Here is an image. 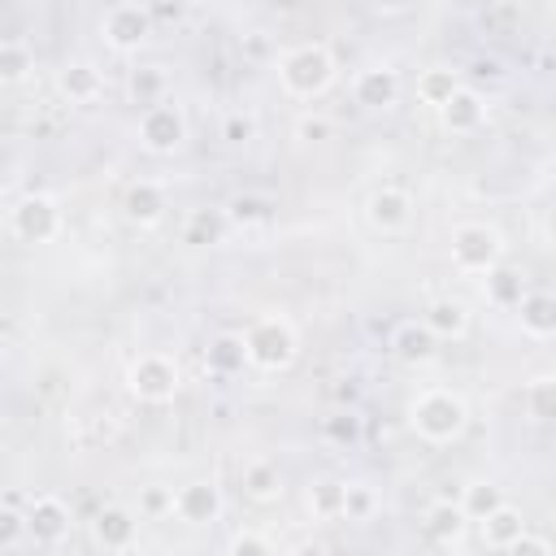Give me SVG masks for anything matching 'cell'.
Returning a JSON list of instances; mask_svg holds the SVG:
<instances>
[{"label": "cell", "instance_id": "cell-1", "mask_svg": "<svg viewBox=\"0 0 556 556\" xmlns=\"http://www.w3.org/2000/svg\"><path fill=\"white\" fill-rule=\"evenodd\" d=\"M408 426L421 443H434V447L456 443L469 426V404L452 387H426L408 400Z\"/></svg>", "mask_w": 556, "mask_h": 556}, {"label": "cell", "instance_id": "cell-2", "mask_svg": "<svg viewBox=\"0 0 556 556\" xmlns=\"http://www.w3.org/2000/svg\"><path fill=\"white\" fill-rule=\"evenodd\" d=\"M339 78L334 52L326 43H295L278 56V87L291 100H321Z\"/></svg>", "mask_w": 556, "mask_h": 556}, {"label": "cell", "instance_id": "cell-3", "mask_svg": "<svg viewBox=\"0 0 556 556\" xmlns=\"http://www.w3.org/2000/svg\"><path fill=\"white\" fill-rule=\"evenodd\" d=\"M243 348H248V365L261 374H282L295 365L300 356V334L291 326V317L282 313H261L248 330H243Z\"/></svg>", "mask_w": 556, "mask_h": 556}, {"label": "cell", "instance_id": "cell-4", "mask_svg": "<svg viewBox=\"0 0 556 556\" xmlns=\"http://www.w3.org/2000/svg\"><path fill=\"white\" fill-rule=\"evenodd\" d=\"M447 256H452L456 274L486 278L495 265H504V235L491 222H460V226H452Z\"/></svg>", "mask_w": 556, "mask_h": 556}, {"label": "cell", "instance_id": "cell-5", "mask_svg": "<svg viewBox=\"0 0 556 556\" xmlns=\"http://www.w3.org/2000/svg\"><path fill=\"white\" fill-rule=\"evenodd\" d=\"M61 230H65V213H61V200L52 191H26V195L13 200V208H9V235L17 243L39 248V243H52Z\"/></svg>", "mask_w": 556, "mask_h": 556}, {"label": "cell", "instance_id": "cell-6", "mask_svg": "<svg viewBox=\"0 0 556 556\" xmlns=\"http://www.w3.org/2000/svg\"><path fill=\"white\" fill-rule=\"evenodd\" d=\"M126 391L139 404H169L182 391V369L169 352H139L126 369Z\"/></svg>", "mask_w": 556, "mask_h": 556}, {"label": "cell", "instance_id": "cell-7", "mask_svg": "<svg viewBox=\"0 0 556 556\" xmlns=\"http://www.w3.org/2000/svg\"><path fill=\"white\" fill-rule=\"evenodd\" d=\"M135 135H139V148H143V152H152V156H174V152H182V143H187V113H182L174 100H161V104H152V109H139Z\"/></svg>", "mask_w": 556, "mask_h": 556}, {"label": "cell", "instance_id": "cell-8", "mask_svg": "<svg viewBox=\"0 0 556 556\" xmlns=\"http://www.w3.org/2000/svg\"><path fill=\"white\" fill-rule=\"evenodd\" d=\"M152 30H156L152 9L139 4V0H117V4L100 17V35H104V43H109L113 52H122V56L139 52V48L152 39Z\"/></svg>", "mask_w": 556, "mask_h": 556}, {"label": "cell", "instance_id": "cell-9", "mask_svg": "<svg viewBox=\"0 0 556 556\" xmlns=\"http://www.w3.org/2000/svg\"><path fill=\"white\" fill-rule=\"evenodd\" d=\"M226 513V495L213 478H191L174 491V517L182 526H213Z\"/></svg>", "mask_w": 556, "mask_h": 556}, {"label": "cell", "instance_id": "cell-10", "mask_svg": "<svg viewBox=\"0 0 556 556\" xmlns=\"http://www.w3.org/2000/svg\"><path fill=\"white\" fill-rule=\"evenodd\" d=\"M387 352H391L400 365L421 369V365H430V361L439 356V334H434L421 317H408V321H395V326H391Z\"/></svg>", "mask_w": 556, "mask_h": 556}, {"label": "cell", "instance_id": "cell-11", "mask_svg": "<svg viewBox=\"0 0 556 556\" xmlns=\"http://www.w3.org/2000/svg\"><path fill=\"white\" fill-rule=\"evenodd\" d=\"M70 504L61 495H35L26 504V534L35 547H61L70 534Z\"/></svg>", "mask_w": 556, "mask_h": 556}, {"label": "cell", "instance_id": "cell-12", "mask_svg": "<svg viewBox=\"0 0 556 556\" xmlns=\"http://www.w3.org/2000/svg\"><path fill=\"white\" fill-rule=\"evenodd\" d=\"M139 517L143 513H135L126 504H104L91 517V543L104 552H130L139 543Z\"/></svg>", "mask_w": 556, "mask_h": 556}, {"label": "cell", "instance_id": "cell-13", "mask_svg": "<svg viewBox=\"0 0 556 556\" xmlns=\"http://www.w3.org/2000/svg\"><path fill=\"white\" fill-rule=\"evenodd\" d=\"M365 222L378 235H400L413 222V195L404 187H374L365 200Z\"/></svg>", "mask_w": 556, "mask_h": 556}, {"label": "cell", "instance_id": "cell-14", "mask_svg": "<svg viewBox=\"0 0 556 556\" xmlns=\"http://www.w3.org/2000/svg\"><path fill=\"white\" fill-rule=\"evenodd\" d=\"M400 100V74L391 65H365L352 78V104H361L365 113H382Z\"/></svg>", "mask_w": 556, "mask_h": 556}, {"label": "cell", "instance_id": "cell-15", "mask_svg": "<svg viewBox=\"0 0 556 556\" xmlns=\"http://www.w3.org/2000/svg\"><path fill=\"white\" fill-rule=\"evenodd\" d=\"M56 91L65 104H96L104 96V70L87 56H74L56 70Z\"/></svg>", "mask_w": 556, "mask_h": 556}, {"label": "cell", "instance_id": "cell-16", "mask_svg": "<svg viewBox=\"0 0 556 556\" xmlns=\"http://www.w3.org/2000/svg\"><path fill=\"white\" fill-rule=\"evenodd\" d=\"M165 208H169V195H165V187H161L156 178H135V182L122 191V217H126L130 226H139V230L156 226V222L165 217Z\"/></svg>", "mask_w": 556, "mask_h": 556}, {"label": "cell", "instance_id": "cell-17", "mask_svg": "<svg viewBox=\"0 0 556 556\" xmlns=\"http://www.w3.org/2000/svg\"><path fill=\"white\" fill-rule=\"evenodd\" d=\"M421 530L439 547H460V539L469 530V513L460 508V500H430L421 513Z\"/></svg>", "mask_w": 556, "mask_h": 556}, {"label": "cell", "instance_id": "cell-18", "mask_svg": "<svg viewBox=\"0 0 556 556\" xmlns=\"http://www.w3.org/2000/svg\"><path fill=\"white\" fill-rule=\"evenodd\" d=\"M439 113V126L447 130V135H478L482 126H486V100H482V91H473V87H460L443 109H434Z\"/></svg>", "mask_w": 556, "mask_h": 556}, {"label": "cell", "instance_id": "cell-19", "mask_svg": "<svg viewBox=\"0 0 556 556\" xmlns=\"http://www.w3.org/2000/svg\"><path fill=\"white\" fill-rule=\"evenodd\" d=\"M421 321H426V326L439 334V343H443V339H465L473 313H469V304L456 300V295H434V300L421 308Z\"/></svg>", "mask_w": 556, "mask_h": 556}, {"label": "cell", "instance_id": "cell-20", "mask_svg": "<svg viewBox=\"0 0 556 556\" xmlns=\"http://www.w3.org/2000/svg\"><path fill=\"white\" fill-rule=\"evenodd\" d=\"M526 530H530V526H526L521 508H513L508 500H504L495 513H486V517L478 521V534H482V543H486L491 552H508Z\"/></svg>", "mask_w": 556, "mask_h": 556}, {"label": "cell", "instance_id": "cell-21", "mask_svg": "<svg viewBox=\"0 0 556 556\" xmlns=\"http://www.w3.org/2000/svg\"><path fill=\"white\" fill-rule=\"evenodd\" d=\"M239 482H243V495H248L252 504H278V500H282V469H278V460H269V456L248 460L243 473H239Z\"/></svg>", "mask_w": 556, "mask_h": 556}, {"label": "cell", "instance_id": "cell-22", "mask_svg": "<svg viewBox=\"0 0 556 556\" xmlns=\"http://www.w3.org/2000/svg\"><path fill=\"white\" fill-rule=\"evenodd\" d=\"M304 508L313 521H343L348 508V482L343 478H313L304 491Z\"/></svg>", "mask_w": 556, "mask_h": 556}, {"label": "cell", "instance_id": "cell-23", "mask_svg": "<svg viewBox=\"0 0 556 556\" xmlns=\"http://www.w3.org/2000/svg\"><path fill=\"white\" fill-rule=\"evenodd\" d=\"M513 313H517V321L530 339H552L556 334V295L552 291H526Z\"/></svg>", "mask_w": 556, "mask_h": 556}, {"label": "cell", "instance_id": "cell-24", "mask_svg": "<svg viewBox=\"0 0 556 556\" xmlns=\"http://www.w3.org/2000/svg\"><path fill=\"white\" fill-rule=\"evenodd\" d=\"M226 230H235L226 208H191L182 222V243L187 248H213L226 239Z\"/></svg>", "mask_w": 556, "mask_h": 556}, {"label": "cell", "instance_id": "cell-25", "mask_svg": "<svg viewBox=\"0 0 556 556\" xmlns=\"http://www.w3.org/2000/svg\"><path fill=\"white\" fill-rule=\"evenodd\" d=\"M126 96L139 109H152V104L169 100V74H165V65H135L126 74Z\"/></svg>", "mask_w": 556, "mask_h": 556}, {"label": "cell", "instance_id": "cell-26", "mask_svg": "<svg viewBox=\"0 0 556 556\" xmlns=\"http://www.w3.org/2000/svg\"><path fill=\"white\" fill-rule=\"evenodd\" d=\"M460 87H465L460 83V70H452V65H426L417 74V100L430 104V109H443Z\"/></svg>", "mask_w": 556, "mask_h": 556}, {"label": "cell", "instance_id": "cell-27", "mask_svg": "<svg viewBox=\"0 0 556 556\" xmlns=\"http://www.w3.org/2000/svg\"><path fill=\"white\" fill-rule=\"evenodd\" d=\"M482 291H486V304H495V308H517L521 295H526V278H521V269L495 265V269L482 278Z\"/></svg>", "mask_w": 556, "mask_h": 556}, {"label": "cell", "instance_id": "cell-28", "mask_svg": "<svg viewBox=\"0 0 556 556\" xmlns=\"http://www.w3.org/2000/svg\"><path fill=\"white\" fill-rule=\"evenodd\" d=\"M30 70H35V48L26 43V39H4L0 43V83L4 87H17V83H26L30 78Z\"/></svg>", "mask_w": 556, "mask_h": 556}, {"label": "cell", "instance_id": "cell-29", "mask_svg": "<svg viewBox=\"0 0 556 556\" xmlns=\"http://www.w3.org/2000/svg\"><path fill=\"white\" fill-rule=\"evenodd\" d=\"M530 421H556V374H534L521 391Z\"/></svg>", "mask_w": 556, "mask_h": 556}, {"label": "cell", "instance_id": "cell-30", "mask_svg": "<svg viewBox=\"0 0 556 556\" xmlns=\"http://www.w3.org/2000/svg\"><path fill=\"white\" fill-rule=\"evenodd\" d=\"M208 369L213 374H222V378H230V374H243V365H248V348H243V334H217L213 343H208Z\"/></svg>", "mask_w": 556, "mask_h": 556}, {"label": "cell", "instance_id": "cell-31", "mask_svg": "<svg viewBox=\"0 0 556 556\" xmlns=\"http://www.w3.org/2000/svg\"><path fill=\"white\" fill-rule=\"evenodd\" d=\"M500 504H504V486L491 482V478H473V482H465V491H460V508L469 513L473 526H478L486 513H495Z\"/></svg>", "mask_w": 556, "mask_h": 556}, {"label": "cell", "instance_id": "cell-32", "mask_svg": "<svg viewBox=\"0 0 556 556\" xmlns=\"http://www.w3.org/2000/svg\"><path fill=\"white\" fill-rule=\"evenodd\" d=\"M226 217L235 230H252V226H265L269 222V200L265 195H252V191H239L226 200Z\"/></svg>", "mask_w": 556, "mask_h": 556}, {"label": "cell", "instance_id": "cell-33", "mask_svg": "<svg viewBox=\"0 0 556 556\" xmlns=\"http://www.w3.org/2000/svg\"><path fill=\"white\" fill-rule=\"evenodd\" d=\"M22 543H30L26 508H17V500H4V508H0V552H17Z\"/></svg>", "mask_w": 556, "mask_h": 556}, {"label": "cell", "instance_id": "cell-34", "mask_svg": "<svg viewBox=\"0 0 556 556\" xmlns=\"http://www.w3.org/2000/svg\"><path fill=\"white\" fill-rule=\"evenodd\" d=\"M374 513H378L374 486L369 482H348V508H343V517L356 521V526H365V521H374Z\"/></svg>", "mask_w": 556, "mask_h": 556}, {"label": "cell", "instance_id": "cell-35", "mask_svg": "<svg viewBox=\"0 0 556 556\" xmlns=\"http://www.w3.org/2000/svg\"><path fill=\"white\" fill-rule=\"evenodd\" d=\"M321 434H326L330 443L348 447V443L361 439V417H356V413H330V417L321 421Z\"/></svg>", "mask_w": 556, "mask_h": 556}, {"label": "cell", "instance_id": "cell-36", "mask_svg": "<svg viewBox=\"0 0 556 556\" xmlns=\"http://www.w3.org/2000/svg\"><path fill=\"white\" fill-rule=\"evenodd\" d=\"M226 552L230 556H269L274 552V539L269 534H256V530H239L226 539Z\"/></svg>", "mask_w": 556, "mask_h": 556}, {"label": "cell", "instance_id": "cell-37", "mask_svg": "<svg viewBox=\"0 0 556 556\" xmlns=\"http://www.w3.org/2000/svg\"><path fill=\"white\" fill-rule=\"evenodd\" d=\"M139 513L143 517H174V486H143L139 491Z\"/></svg>", "mask_w": 556, "mask_h": 556}, {"label": "cell", "instance_id": "cell-38", "mask_svg": "<svg viewBox=\"0 0 556 556\" xmlns=\"http://www.w3.org/2000/svg\"><path fill=\"white\" fill-rule=\"evenodd\" d=\"M222 139L226 143H252L256 139V117L252 113H226V122H222Z\"/></svg>", "mask_w": 556, "mask_h": 556}, {"label": "cell", "instance_id": "cell-39", "mask_svg": "<svg viewBox=\"0 0 556 556\" xmlns=\"http://www.w3.org/2000/svg\"><path fill=\"white\" fill-rule=\"evenodd\" d=\"M330 117H300L295 122V139H304V143H321V139H330Z\"/></svg>", "mask_w": 556, "mask_h": 556}, {"label": "cell", "instance_id": "cell-40", "mask_svg": "<svg viewBox=\"0 0 556 556\" xmlns=\"http://www.w3.org/2000/svg\"><path fill=\"white\" fill-rule=\"evenodd\" d=\"M508 552H517V556H543V552H552V539H543V534H530V530H526Z\"/></svg>", "mask_w": 556, "mask_h": 556}, {"label": "cell", "instance_id": "cell-41", "mask_svg": "<svg viewBox=\"0 0 556 556\" xmlns=\"http://www.w3.org/2000/svg\"><path fill=\"white\" fill-rule=\"evenodd\" d=\"M413 0H374V9H382V13H404Z\"/></svg>", "mask_w": 556, "mask_h": 556}, {"label": "cell", "instance_id": "cell-42", "mask_svg": "<svg viewBox=\"0 0 556 556\" xmlns=\"http://www.w3.org/2000/svg\"><path fill=\"white\" fill-rule=\"evenodd\" d=\"M187 4H195V9H213V4H222V0H187Z\"/></svg>", "mask_w": 556, "mask_h": 556}, {"label": "cell", "instance_id": "cell-43", "mask_svg": "<svg viewBox=\"0 0 556 556\" xmlns=\"http://www.w3.org/2000/svg\"><path fill=\"white\" fill-rule=\"evenodd\" d=\"M547 9H552V13H556V0H547Z\"/></svg>", "mask_w": 556, "mask_h": 556}]
</instances>
